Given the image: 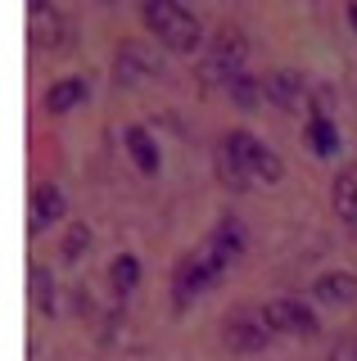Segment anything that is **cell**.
Segmentation results:
<instances>
[{"label": "cell", "instance_id": "obj_3", "mask_svg": "<svg viewBox=\"0 0 357 361\" xmlns=\"http://www.w3.org/2000/svg\"><path fill=\"white\" fill-rule=\"evenodd\" d=\"M240 253H244V231H240L236 217H222V221L213 226V235H208V240L195 248V257L204 262V271H208L213 280H217L231 262H236Z\"/></svg>", "mask_w": 357, "mask_h": 361}, {"label": "cell", "instance_id": "obj_9", "mask_svg": "<svg viewBox=\"0 0 357 361\" xmlns=\"http://www.w3.org/2000/svg\"><path fill=\"white\" fill-rule=\"evenodd\" d=\"M208 285H213V276L204 271V262H199L195 253H186L181 262H176V276H172V293H176V312L190 307V298H199Z\"/></svg>", "mask_w": 357, "mask_h": 361}, {"label": "cell", "instance_id": "obj_10", "mask_svg": "<svg viewBox=\"0 0 357 361\" xmlns=\"http://www.w3.org/2000/svg\"><path fill=\"white\" fill-rule=\"evenodd\" d=\"M303 90H308V82H303V73H294V68H276V73L262 77V95L272 99L276 109H298L303 104Z\"/></svg>", "mask_w": 357, "mask_h": 361}, {"label": "cell", "instance_id": "obj_8", "mask_svg": "<svg viewBox=\"0 0 357 361\" xmlns=\"http://www.w3.org/2000/svg\"><path fill=\"white\" fill-rule=\"evenodd\" d=\"M28 41H32V50L63 45V23H59L50 0H28Z\"/></svg>", "mask_w": 357, "mask_h": 361}, {"label": "cell", "instance_id": "obj_17", "mask_svg": "<svg viewBox=\"0 0 357 361\" xmlns=\"http://www.w3.org/2000/svg\"><path fill=\"white\" fill-rule=\"evenodd\" d=\"M308 140H312V154H321V158H330L334 149H339V131L330 127L326 113H312V122H308Z\"/></svg>", "mask_w": 357, "mask_h": 361}, {"label": "cell", "instance_id": "obj_1", "mask_svg": "<svg viewBox=\"0 0 357 361\" xmlns=\"http://www.w3.org/2000/svg\"><path fill=\"white\" fill-rule=\"evenodd\" d=\"M145 27L154 32V41L163 45V50L172 54H195L199 45H204V32H199L195 14L186 5H176V0H145Z\"/></svg>", "mask_w": 357, "mask_h": 361}, {"label": "cell", "instance_id": "obj_19", "mask_svg": "<svg viewBox=\"0 0 357 361\" xmlns=\"http://www.w3.org/2000/svg\"><path fill=\"white\" fill-rule=\"evenodd\" d=\"M86 248H91V226H86V221H73V226H68V235H63L59 257H63V262H82Z\"/></svg>", "mask_w": 357, "mask_h": 361}, {"label": "cell", "instance_id": "obj_21", "mask_svg": "<svg viewBox=\"0 0 357 361\" xmlns=\"http://www.w3.org/2000/svg\"><path fill=\"white\" fill-rule=\"evenodd\" d=\"M330 361H357V338H339L334 353H330Z\"/></svg>", "mask_w": 357, "mask_h": 361}, {"label": "cell", "instance_id": "obj_2", "mask_svg": "<svg viewBox=\"0 0 357 361\" xmlns=\"http://www.w3.org/2000/svg\"><path fill=\"white\" fill-rule=\"evenodd\" d=\"M222 154H226L244 176H258V180H267V185L285 180V163H281V154H276L267 140H258L253 131H244V127H236V131L222 135Z\"/></svg>", "mask_w": 357, "mask_h": 361}, {"label": "cell", "instance_id": "obj_13", "mask_svg": "<svg viewBox=\"0 0 357 361\" xmlns=\"http://www.w3.org/2000/svg\"><path fill=\"white\" fill-rule=\"evenodd\" d=\"M334 212H339V221L349 226V231H357V167H344L339 176H334Z\"/></svg>", "mask_w": 357, "mask_h": 361}, {"label": "cell", "instance_id": "obj_15", "mask_svg": "<svg viewBox=\"0 0 357 361\" xmlns=\"http://www.w3.org/2000/svg\"><path fill=\"white\" fill-rule=\"evenodd\" d=\"M28 293H32V307H37L41 316H54V307H59V293H54L50 267H41V262L28 267Z\"/></svg>", "mask_w": 357, "mask_h": 361}, {"label": "cell", "instance_id": "obj_14", "mask_svg": "<svg viewBox=\"0 0 357 361\" xmlns=\"http://www.w3.org/2000/svg\"><path fill=\"white\" fill-rule=\"evenodd\" d=\"M122 145H127L131 163H136L145 176L159 172V145H154V135L145 131V127H127V131H122Z\"/></svg>", "mask_w": 357, "mask_h": 361}, {"label": "cell", "instance_id": "obj_12", "mask_svg": "<svg viewBox=\"0 0 357 361\" xmlns=\"http://www.w3.org/2000/svg\"><path fill=\"white\" fill-rule=\"evenodd\" d=\"M312 298L326 302V307H349V302H357V276L353 271H326L312 285Z\"/></svg>", "mask_w": 357, "mask_h": 361}, {"label": "cell", "instance_id": "obj_6", "mask_svg": "<svg viewBox=\"0 0 357 361\" xmlns=\"http://www.w3.org/2000/svg\"><path fill=\"white\" fill-rule=\"evenodd\" d=\"M240 73H244V41L236 37V32H222L213 54H208V63H204V77L208 82H226L231 86V77H240Z\"/></svg>", "mask_w": 357, "mask_h": 361}, {"label": "cell", "instance_id": "obj_5", "mask_svg": "<svg viewBox=\"0 0 357 361\" xmlns=\"http://www.w3.org/2000/svg\"><path fill=\"white\" fill-rule=\"evenodd\" d=\"M267 338H272V330H267L262 312L258 316L236 312V316H226V325H222V343H226L231 353H262Z\"/></svg>", "mask_w": 357, "mask_h": 361}, {"label": "cell", "instance_id": "obj_7", "mask_svg": "<svg viewBox=\"0 0 357 361\" xmlns=\"http://www.w3.org/2000/svg\"><path fill=\"white\" fill-rule=\"evenodd\" d=\"M63 208H68V203H63V190L54 185V180L37 185V190H32V199H28V231L32 235H46L50 226L63 217Z\"/></svg>", "mask_w": 357, "mask_h": 361}, {"label": "cell", "instance_id": "obj_4", "mask_svg": "<svg viewBox=\"0 0 357 361\" xmlns=\"http://www.w3.org/2000/svg\"><path fill=\"white\" fill-rule=\"evenodd\" d=\"M262 321H267L272 334H303V338H312L321 330L317 316H312V307H303L298 298H272L262 307Z\"/></svg>", "mask_w": 357, "mask_h": 361}, {"label": "cell", "instance_id": "obj_20", "mask_svg": "<svg viewBox=\"0 0 357 361\" xmlns=\"http://www.w3.org/2000/svg\"><path fill=\"white\" fill-rule=\"evenodd\" d=\"M231 99H236V104L240 109H253V104H258V99H267L262 95V82H258V77H249V73H240V77H231Z\"/></svg>", "mask_w": 357, "mask_h": 361}, {"label": "cell", "instance_id": "obj_18", "mask_svg": "<svg viewBox=\"0 0 357 361\" xmlns=\"http://www.w3.org/2000/svg\"><path fill=\"white\" fill-rule=\"evenodd\" d=\"M109 285H114V293H131L140 285V262L131 253H118L114 267H109Z\"/></svg>", "mask_w": 357, "mask_h": 361}, {"label": "cell", "instance_id": "obj_23", "mask_svg": "<svg viewBox=\"0 0 357 361\" xmlns=\"http://www.w3.org/2000/svg\"><path fill=\"white\" fill-rule=\"evenodd\" d=\"M104 5H114V0H104Z\"/></svg>", "mask_w": 357, "mask_h": 361}, {"label": "cell", "instance_id": "obj_16", "mask_svg": "<svg viewBox=\"0 0 357 361\" xmlns=\"http://www.w3.org/2000/svg\"><path fill=\"white\" fill-rule=\"evenodd\" d=\"M86 99V77H59L46 90V113H68Z\"/></svg>", "mask_w": 357, "mask_h": 361}, {"label": "cell", "instance_id": "obj_22", "mask_svg": "<svg viewBox=\"0 0 357 361\" xmlns=\"http://www.w3.org/2000/svg\"><path fill=\"white\" fill-rule=\"evenodd\" d=\"M349 18H353V27H357V5H353V9H349Z\"/></svg>", "mask_w": 357, "mask_h": 361}, {"label": "cell", "instance_id": "obj_11", "mask_svg": "<svg viewBox=\"0 0 357 361\" xmlns=\"http://www.w3.org/2000/svg\"><path fill=\"white\" fill-rule=\"evenodd\" d=\"M114 73H118V86L122 82H140V77H154V73H163V63L154 59L145 45H136V41H122V50H118V59H114Z\"/></svg>", "mask_w": 357, "mask_h": 361}]
</instances>
